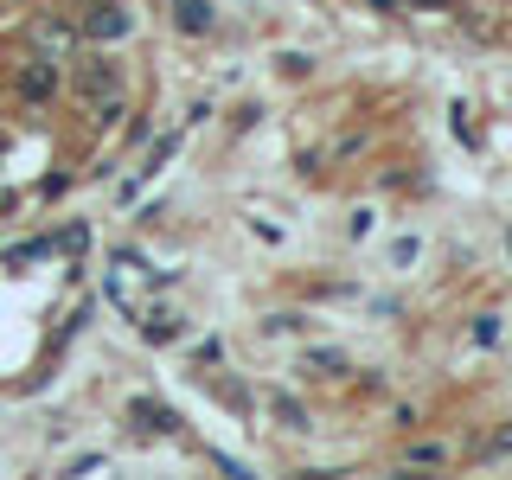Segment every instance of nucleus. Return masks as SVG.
I'll use <instances>...</instances> for the list:
<instances>
[{"label": "nucleus", "mask_w": 512, "mask_h": 480, "mask_svg": "<svg viewBox=\"0 0 512 480\" xmlns=\"http://www.w3.org/2000/svg\"><path fill=\"white\" fill-rule=\"evenodd\" d=\"M77 96L96 109V122H116L122 116V71L109 58H84L77 64Z\"/></svg>", "instance_id": "1"}, {"label": "nucleus", "mask_w": 512, "mask_h": 480, "mask_svg": "<svg viewBox=\"0 0 512 480\" xmlns=\"http://www.w3.org/2000/svg\"><path fill=\"white\" fill-rule=\"evenodd\" d=\"M128 32H135V13H122L116 0H103V7L84 13V39H96V45H116V39H128Z\"/></svg>", "instance_id": "2"}, {"label": "nucleus", "mask_w": 512, "mask_h": 480, "mask_svg": "<svg viewBox=\"0 0 512 480\" xmlns=\"http://www.w3.org/2000/svg\"><path fill=\"white\" fill-rule=\"evenodd\" d=\"M52 90H58V71H52V58H32L26 71H20V96H26V103H45Z\"/></svg>", "instance_id": "3"}, {"label": "nucleus", "mask_w": 512, "mask_h": 480, "mask_svg": "<svg viewBox=\"0 0 512 480\" xmlns=\"http://www.w3.org/2000/svg\"><path fill=\"white\" fill-rule=\"evenodd\" d=\"M128 416H135V423H148L154 436H173V429H180V416H173L167 404H154V397H135V404H128Z\"/></svg>", "instance_id": "4"}, {"label": "nucleus", "mask_w": 512, "mask_h": 480, "mask_svg": "<svg viewBox=\"0 0 512 480\" xmlns=\"http://www.w3.org/2000/svg\"><path fill=\"white\" fill-rule=\"evenodd\" d=\"M173 20H180V32H212V7L205 0H173Z\"/></svg>", "instance_id": "5"}, {"label": "nucleus", "mask_w": 512, "mask_h": 480, "mask_svg": "<svg viewBox=\"0 0 512 480\" xmlns=\"http://www.w3.org/2000/svg\"><path fill=\"white\" fill-rule=\"evenodd\" d=\"M410 461H416V468H436V461H448V448L442 442H423V448H410Z\"/></svg>", "instance_id": "6"}, {"label": "nucleus", "mask_w": 512, "mask_h": 480, "mask_svg": "<svg viewBox=\"0 0 512 480\" xmlns=\"http://www.w3.org/2000/svg\"><path fill=\"white\" fill-rule=\"evenodd\" d=\"M148 340H180V320H173V314H160V320H148Z\"/></svg>", "instance_id": "7"}, {"label": "nucleus", "mask_w": 512, "mask_h": 480, "mask_svg": "<svg viewBox=\"0 0 512 480\" xmlns=\"http://www.w3.org/2000/svg\"><path fill=\"white\" fill-rule=\"evenodd\" d=\"M493 340H500V320H493V314L474 320V346H493Z\"/></svg>", "instance_id": "8"}, {"label": "nucleus", "mask_w": 512, "mask_h": 480, "mask_svg": "<svg viewBox=\"0 0 512 480\" xmlns=\"http://www.w3.org/2000/svg\"><path fill=\"white\" fill-rule=\"evenodd\" d=\"M487 455H512V423L500 429V436H493V448H487Z\"/></svg>", "instance_id": "9"}, {"label": "nucleus", "mask_w": 512, "mask_h": 480, "mask_svg": "<svg viewBox=\"0 0 512 480\" xmlns=\"http://www.w3.org/2000/svg\"><path fill=\"white\" fill-rule=\"evenodd\" d=\"M372 7H378V13H397V0H372Z\"/></svg>", "instance_id": "10"}]
</instances>
